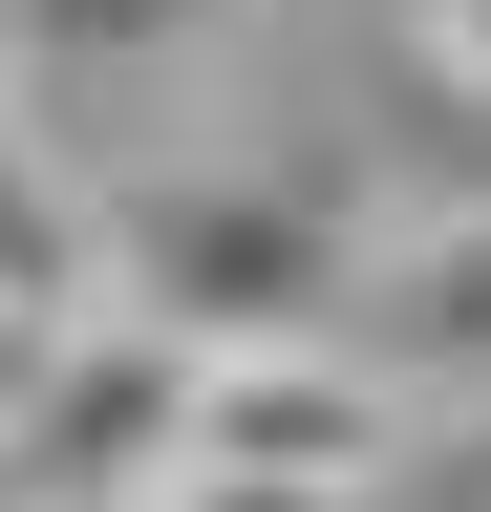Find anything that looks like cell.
<instances>
[{
    "instance_id": "6da1fadb",
    "label": "cell",
    "mask_w": 491,
    "mask_h": 512,
    "mask_svg": "<svg viewBox=\"0 0 491 512\" xmlns=\"http://www.w3.org/2000/svg\"><path fill=\"white\" fill-rule=\"evenodd\" d=\"M107 299L171 342H342L363 235L278 171H171V192H107Z\"/></svg>"
},
{
    "instance_id": "7a4b0ae2",
    "label": "cell",
    "mask_w": 491,
    "mask_h": 512,
    "mask_svg": "<svg viewBox=\"0 0 491 512\" xmlns=\"http://www.w3.org/2000/svg\"><path fill=\"white\" fill-rule=\"evenodd\" d=\"M171 470H193V342L129 320V299L43 320L22 406H0V491H22V512H150Z\"/></svg>"
},
{
    "instance_id": "3957f363",
    "label": "cell",
    "mask_w": 491,
    "mask_h": 512,
    "mask_svg": "<svg viewBox=\"0 0 491 512\" xmlns=\"http://www.w3.org/2000/svg\"><path fill=\"white\" fill-rule=\"evenodd\" d=\"M427 406L363 342H193V470L235 491H406Z\"/></svg>"
},
{
    "instance_id": "277c9868",
    "label": "cell",
    "mask_w": 491,
    "mask_h": 512,
    "mask_svg": "<svg viewBox=\"0 0 491 512\" xmlns=\"http://www.w3.org/2000/svg\"><path fill=\"white\" fill-rule=\"evenodd\" d=\"M342 342L385 363L406 406H491V192H449V214H406V235H363Z\"/></svg>"
},
{
    "instance_id": "5b68a950",
    "label": "cell",
    "mask_w": 491,
    "mask_h": 512,
    "mask_svg": "<svg viewBox=\"0 0 491 512\" xmlns=\"http://www.w3.org/2000/svg\"><path fill=\"white\" fill-rule=\"evenodd\" d=\"M107 299V171L0 86V320H86Z\"/></svg>"
},
{
    "instance_id": "8992f818",
    "label": "cell",
    "mask_w": 491,
    "mask_h": 512,
    "mask_svg": "<svg viewBox=\"0 0 491 512\" xmlns=\"http://www.w3.org/2000/svg\"><path fill=\"white\" fill-rule=\"evenodd\" d=\"M150 512H385V491H235V470H171Z\"/></svg>"
},
{
    "instance_id": "52a82bcc",
    "label": "cell",
    "mask_w": 491,
    "mask_h": 512,
    "mask_svg": "<svg viewBox=\"0 0 491 512\" xmlns=\"http://www.w3.org/2000/svg\"><path fill=\"white\" fill-rule=\"evenodd\" d=\"M406 22H427V64H449V86L491 107V0H406Z\"/></svg>"
},
{
    "instance_id": "ba28073f",
    "label": "cell",
    "mask_w": 491,
    "mask_h": 512,
    "mask_svg": "<svg viewBox=\"0 0 491 512\" xmlns=\"http://www.w3.org/2000/svg\"><path fill=\"white\" fill-rule=\"evenodd\" d=\"M22 363H43V320H0V406H22Z\"/></svg>"
},
{
    "instance_id": "9c48e42d",
    "label": "cell",
    "mask_w": 491,
    "mask_h": 512,
    "mask_svg": "<svg viewBox=\"0 0 491 512\" xmlns=\"http://www.w3.org/2000/svg\"><path fill=\"white\" fill-rule=\"evenodd\" d=\"M0 512H22V491H0Z\"/></svg>"
}]
</instances>
